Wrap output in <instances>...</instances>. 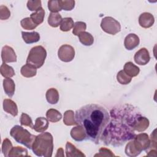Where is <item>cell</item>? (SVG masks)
<instances>
[{
    "label": "cell",
    "instance_id": "obj_1",
    "mask_svg": "<svg viewBox=\"0 0 157 157\" xmlns=\"http://www.w3.org/2000/svg\"><path fill=\"white\" fill-rule=\"evenodd\" d=\"M142 116L132 105L125 104L113 107L110 117L111 120L105 127L101 139L106 145L119 147L136 136L134 124Z\"/></svg>",
    "mask_w": 157,
    "mask_h": 157
},
{
    "label": "cell",
    "instance_id": "obj_2",
    "mask_svg": "<svg viewBox=\"0 0 157 157\" xmlns=\"http://www.w3.org/2000/svg\"><path fill=\"white\" fill-rule=\"evenodd\" d=\"M110 113L102 106L96 104L85 105L77 110L75 120L82 126L88 139L98 144L101 134L110 120Z\"/></svg>",
    "mask_w": 157,
    "mask_h": 157
},
{
    "label": "cell",
    "instance_id": "obj_3",
    "mask_svg": "<svg viewBox=\"0 0 157 157\" xmlns=\"http://www.w3.org/2000/svg\"><path fill=\"white\" fill-rule=\"evenodd\" d=\"M33 153L38 156L51 157L53 150V139L48 132H42L36 136L33 144Z\"/></svg>",
    "mask_w": 157,
    "mask_h": 157
},
{
    "label": "cell",
    "instance_id": "obj_4",
    "mask_svg": "<svg viewBox=\"0 0 157 157\" xmlns=\"http://www.w3.org/2000/svg\"><path fill=\"white\" fill-rule=\"evenodd\" d=\"M10 134L17 142L24 145L29 149H32L33 144L36 137L35 135L31 134L28 130L19 125L14 126L11 129Z\"/></svg>",
    "mask_w": 157,
    "mask_h": 157
},
{
    "label": "cell",
    "instance_id": "obj_5",
    "mask_svg": "<svg viewBox=\"0 0 157 157\" xmlns=\"http://www.w3.org/2000/svg\"><path fill=\"white\" fill-rule=\"evenodd\" d=\"M47 56V52L44 47L37 45L33 47L29 52L26 59V64L38 69L44 64Z\"/></svg>",
    "mask_w": 157,
    "mask_h": 157
},
{
    "label": "cell",
    "instance_id": "obj_6",
    "mask_svg": "<svg viewBox=\"0 0 157 157\" xmlns=\"http://www.w3.org/2000/svg\"><path fill=\"white\" fill-rule=\"evenodd\" d=\"M102 29L106 33L115 35L121 30L120 23L111 17H105L102 18L101 23Z\"/></svg>",
    "mask_w": 157,
    "mask_h": 157
},
{
    "label": "cell",
    "instance_id": "obj_7",
    "mask_svg": "<svg viewBox=\"0 0 157 157\" xmlns=\"http://www.w3.org/2000/svg\"><path fill=\"white\" fill-rule=\"evenodd\" d=\"M133 139L134 145L139 152L140 153L142 151L147 150L150 148V140L147 134L141 133L136 135Z\"/></svg>",
    "mask_w": 157,
    "mask_h": 157
},
{
    "label": "cell",
    "instance_id": "obj_8",
    "mask_svg": "<svg viewBox=\"0 0 157 157\" xmlns=\"http://www.w3.org/2000/svg\"><path fill=\"white\" fill-rule=\"evenodd\" d=\"M59 59L63 62H70L75 56V50L69 45L64 44L61 45L58 51Z\"/></svg>",
    "mask_w": 157,
    "mask_h": 157
},
{
    "label": "cell",
    "instance_id": "obj_9",
    "mask_svg": "<svg viewBox=\"0 0 157 157\" xmlns=\"http://www.w3.org/2000/svg\"><path fill=\"white\" fill-rule=\"evenodd\" d=\"M1 59L4 63H14L17 61V55L12 47L8 45H5L2 48Z\"/></svg>",
    "mask_w": 157,
    "mask_h": 157
},
{
    "label": "cell",
    "instance_id": "obj_10",
    "mask_svg": "<svg viewBox=\"0 0 157 157\" xmlns=\"http://www.w3.org/2000/svg\"><path fill=\"white\" fill-rule=\"evenodd\" d=\"M134 59L135 62L141 66L147 64L150 59V56L148 51L145 48H142L138 50L134 55Z\"/></svg>",
    "mask_w": 157,
    "mask_h": 157
},
{
    "label": "cell",
    "instance_id": "obj_11",
    "mask_svg": "<svg viewBox=\"0 0 157 157\" xmlns=\"http://www.w3.org/2000/svg\"><path fill=\"white\" fill-rule=\"evenodd\" d=\"M139 37L136 34L131 33L126 36L124 41V45L127 50H131L137 47L139 45Z\"/></svg>",
    "mask_w": 157,
    "mask_h": 157
},
{
    "label": "cell",
    "instance_id": "obj_12",
    "mask_svg": "<svg viewBox=\"0 0 157 157\" xmlns=\"http://www.w3.org/2000/svg\"><path fill=\"white\" fill-rule=\"evenodd\" d=\"M155 22L153 15L148 12H144L139 17V23L141 27L148 28L151 27Z\"/></svg>",
    "mask_w": 157,
    "mask_h": 157
},
{
    "label": "cell",
    "instance_id": "obj_13",
    "mask_svg": "<svg viewBox=\"0 0 157 157\" xmlns=\"http://www.w3.org/2000/svg\"><path fill=\"white\" fill-rule=\"evenodd\" d=\"M3 109L7 113L16 117L18 115V107L16 103L10 99H5L3 101Z\"/></svg>",
    "mask_w": 157,
    "mask_h": 157
},
{
    "label": "cell",
    "instance_id": "obj_14",
    "mask_svg": "<svg viewBox=\"0 0 157 157\" xmlns=\"http://www.w3.org/2000/svg\"><path fill=\"white\" fill-rule=\"evenodd\" d=\"M71 136L74 140L78 142H81L85 140V138L86 137L85 130L82 126L79 125L71 129Z\"/></svg>",
    "mask_w": 157,
    "mask_h": 157
},
{
    "label": "cell",
    "instance_id": "obj_15",
    "mask_svg": "<svg viewBox=\"0 0 157 157\" xmlns=\"http://www.w3.org/2000/svg\"><path fill=\"white\" fill-rule=\"evenodd\" d=\"M48 127V120L44 117H38L35 121L33 129L38 132H44Z\"/></svg>",
    "mask_w": 157,
    "mask_h": 157
},
{
    "label": "cell",
    "instance_id": "obj_16",
    "mask_svg": "<svg viewBox=\"0 0 157 157\" xmlns=\"http://www.w3.org/2000/svg\"><path fill=\"white\" fill-rule=\"evenodd\" d=\"M3 87L5 93L9 98H12L15 90V85L13 80L10 78H6L3 80Z\"/></svg>",
    "mask_w": 157,
    "mask_h": 157
},
{
    "label": "cell",
    "instance_id": "obj_17",
    "mask_svg": "<svg viewBox=\"0 0 157 157\" xmlns=\"http://www.w3.org/2000/svg\"><path fill=\"white\" fill-rule=\"evenodd\" d=\"M21 36L24 42L26 44L36 43L40 40V35L36 31L31 33L21 31Z\"/></svg>",
    "mask_w": 157,
    "mask_h": 157
},
{
    "label": "cell",
    "instance_id": "obj_18",
    "mask_svg": "<svg viewBox=\"0 0 157 157\" xmlns=\"http://www.w3.org/2000/svg\"><path fill=\"white\" fill-rule=\"evenodd\" d=\"M66 153L67 157L85 156V155L80 150L77 149L70 142H67L66 144Z\"/></svg>",
    "mask_w": 157,
    "mask_h": 157
},
{
    "label": "cell",
    "instance_id": "obj_19",
    "mask_svg": "<svg viewBox=\"0 0 157 157\" xmlns=\"http://www.w3.org/2000/svg\"><path fill=\"white\" fill-rule=\"evenodd\" d=\"M123 71L128 75L131 78L137 76L140 72L139 68L137 66L134 65L132 62L126 63L124 65Z\"/></svg>",
    "mask_w": 157,
    "mask_h": 157
},
{
    "label": "cell",
    "instance_id": "obj_20",
    "mask_svg": "<svg viewBox=\"0 0 157 157\" xmlns=\"http://www.w3.org/2000/svg\"><path fill=\"white\" fill-rule=\"evenodd\" d=\"M47 102L51 104H55L59 101V93L56 89L51 88L48 89L45 94Z\"/></svg>",
    "mask_w": 157,
    "mask_h": 157
},
{
    "label": "cell",
    "instance_id": "obj_21",
    "mask_svg": "<svg viewBox=\"0 0 157 157\" xmlns=\"http://www.w3.org/2000/svg\"><path fill=\"white\" fill-rule=\"evenodd\" d=\"M149 126V120L142 116H140L134 124V130L142 132L146 130Z\"/></svg>",
    "mask_w": 157,
    "mask_h": 157
},
{
    "label": "cell",
    "instance_id": "obj_22",
    "mask_svg": "<svg viewBox=\"0 0 157 157\" xmlns=\"http://www.w3.org/2000/svg\"><path fill=\"white\" fill-rule=\"evenodd\" d=\"M44 17L45 10L42 7H40L35 12L31 13L30 15V18H31L33 21L37 26L43 22Z\"/></svg>",
    "mask_w": 157,
    "mask_h": 157
},
{
    "label": "cell",
    "instance_id": "obj_23",
    "mask_svg": "<svg viewBox=\"0 0 157 157\" xmlns=\"http://www.w3.org/2000/svg\"><path fill=\"white\" fill-rule=\"evenodd\" d=\"M78 39L80 42L85 46H90L94 42V38L93 36L86 31H83L78 34Z\"/></svg>",
    "mask_w": 157,
    "mask_h": 157
},
{
    "label": "cell",
    "instance_id": "obj_24",
    "mask_svg": "<svg viewBox=\"0 0 157 157\" xmlns=\"http://www.w3.org/2000/svg\"><path fill=\"white\" fill-rule=\"evenodd\" d=\"M21 74L27 78L34 77L37 74V69L33 67L32 66L26 64L25 65L23 66L20 70Z\"/></svg>",
    "mask_w": 157,
    "mask_h": 157
},
{
    "label": "cell",
    "instance_id": "obj_25",
    "mask_svg": "<svg viewBox=\"0 0 157 157\" xmlns=\"http://www.w3.org/2000/svg\"><path fill=\"white\" fill-rule=\"evenodd\" d=\"M46 117L49 121L56 123L61 119L62 115L58 110L54 109H50L47 110L46 113Z\"/></svg>",
    "mask_w": 157,
    "mask_h": 157
},
{
    "label": "cell",
    "instance_id": "obj_26",
    "mask_svg": "<svg viewBox=\"0 0 157 157\" xmlns=\"http://www.w3.org/2000/svg\"><path fill=\"white\" fill-rule=\"evenodd\" d=\"M62 19L59 13L51 12L48 17V23L52 27L56 28L61 24Z\"/></svg>",
    "mask_w": 157,
    "mask_h": 157
},
{
    "label": "cell",
    "instance_id": "obj_27",
    "mask_svg": "<svg viewBox=\"0 0 157 157\" xmlns=\"http://www.w3.org/2000/svg\"><path fill=\"white\" fill-rule=\"evenodd\" d=\"M0 71L2 76L5 78L12 77L15 74L13 67L4 63H3L1 66Z\"/></svg>",
    "mask_w": 157,
    "mask_h": 157
},
{
    "label": "cell",
    "instance_id": "obj_28",
    "mask_svg": "<svg viewBox=\"0 0 157 157\" xmlns=\"http://www.w3.org/2000/svg\"><path fill=\"white\" fill-rule=\"evenodd\" d=\"M63 122L67 126H72L77 124L75 120L74 113L72 110H69L64 112Z\"/></svg>",
    "mask_w": 157,
    "mask_h": 157
},
{
    "label": "cell",
    "instance_id": "obj_29",
    "mask_svg": "<svg viewBox=\"0 0 157 157\" xmlns=\"http://www.w3.org/2000/svg\"><path fill=\"white\" fill-rule=\"evenodd\" d=\"M74 25V21L71 17H65L62 19L60 24V29L62 31H69L71 29Z\"/></svg>",
    "mask_w": 157,
    "mask_h": 157
},
{
    "label": "cell",
    "instance_id": "obj_30",
    "mask_svg": "<svg viewBox=\"0 0 157 157\" xmlns=\"http://www.w3.org/2000/svg\"><path fill=\"white\" fill-rule=\"evenodd\" d=\"M28 156V150L23 148L21 147H12L11 150L9 152V156Z\"/></svg>",
    "mask_w": 157,
    "mask_h": 157
},
{
    "label": "cell",
    "instance_id": "obj_31",
    "mask_svg": "<svg viewBox=\"0 0 157 157\" xmlns=\"http://www.w3.org/2000/svg\"><path fill=\"white\" fill-rule=\"evenodd\" d=\"M118 82L121 85H127L131 82L132 78L128 75L123 70L120 71L117 75Z\"/></svg>",
    "mask_w": 157,
    "mask_h": 157
},
{
    "label": "cell",
    "instance_id": "obj_32",
    "mask_svg": "<svg viewBox=\"0 0 157 157\" xmlns=\"http://www.w3.org/2000/svg\"><path fill=\"white\" fill-rule=\"evenodd\" d=\"M20 24L23 29L27 30L34 29L37 26V25L33 21L30 17H26L22 19L20 21Z\"/></svg>",
    "mask_w": 157,
    "mask_h": 157
},
{
    "label": "cell",
    "instance_id": "obj_33",
    "mask_svg": "<svg viewBox=\"0 0 157 157\" xmlns=\"http://www.w3.org/2000/svg\"><path fill=\"white\" fill-rule=\"evenodd\" d=\"M59 5L61 9L71 10L75 6V1L73 0H58Z\"/></svg>",
    "mask_w": 157,
    "mask_h": 157
},
{
    "label": "cell",
    "instance_id": "obj_34",
    "mask_svg": "<svg viewBox=\"0 0 157 157\" xmlns=\"http://www.w3.org/2000/svg\"><path fill=\"white\" fill-rule=\"evenodd\" d=\"M125 153L126 155L128 156H136L140 153L135 148L133 144V141L129 142L126 145L125 148Z\"/></svg>",
    "mask_w": 157,
    "mask_h": 157
},
{
    "label": "cell",
    "instance_id": "obj_35",
    "mask_svg": "<svg viewBox=\"0 0 157 157\" xmlns=\"http://www.w3.org/2000/svg\"><path fill=\"white\" fill-rule=\"evenodd\" d=\"M86 28V25L85 22L83 21H77L74 23V27H73V31L72 33L75 36H78V34L85 31V30Z\"/></svg>",
    "mask_w": 157,
    "mask_h": 157
},
{
    "label": "cell",
    "instance_id": "obj_36",
    "mask_svg": "<svg viewBox=\"0 0 157 157\" xmlns=\"http://www.w3.org/2000/svg\"><path fill=\"white\" fill-rule=\"evenodd\" d=\"M20 122L22 126H29V128H31L32 129L33 128L34 125H33V123L31 117L28 114H26L25 113H23L21 115Z\"/></svg>",
    "mask_w": 157,
    "mask_h": 157
},
{
    "label": "cell",
    "instance_id": "obj_37",
    "mask_svg": "<svg viewBox=\"0 0 157 157\" xmlns=\"http://www.w3.org/2000/svg\"><path fill=\"white\" fill-rule=\"evenodd\" d=\"M12 144L10 140L5 139L2 144V152L4 156H9V154L11 149L12 148Z\"/></svg>",
    "mask_w": 157,
    "mask_h": 157
},
{
    "label": "cell",
    "instance_id": "obj_38",
    "mask_svg": "<svg viewBox=\"0 0 157 157\" xmlns=\"http://www.w3.org/2000/svg\"><path fill=\"white\" fill-rule=\"evenodd\" d=\"M48 8L52 13H58L61 10L59 5L58 0H51L48 1Z\"/></svg>",
    "mask_w": 157,
    "mask_h": 157
},
{
    "label": "cell",
    "instance_id": "obj_39",
    "mask_svg": "<svg viewBox=\"0 0 157 157\" xmlns=\"http://www.w3.org/2000/svg\"><path fill=\"white\" fill-rule=\"evenodd\" d=\"M27 7L31 11H37L39 9L42 7L41 1H28L27 2Z\"/></svg>",
    "mask_w": 157,
    "mask_h": 157
},
{
    "label": "cell",
    "instance_id": "obj_40",
    "mask_svg": "<svg viewBox=\"0 0 157 157\" xmlns=\"http://www.w3.org/2000/svg\"><path fill=\"white\" fill-rule=\"evenodd\" d=\"M10 16V12L9 9L3 5L0 6V18L2 20L8 19Z\"/></svg>",
    "mask_w": 157,
    "mask_h": 157
},
{
    "label": "cell",
    "instance_id": "obj_41",
    "mask_svg": "<svg viewBox=\"0 0 157 157\" xmlns=\"http://www.w3.org/2000/svg\"><path fill=\"white\" fill-rule=\"evenodd\" d=\"M115 155L112 151L108 148L102 147L99 150V153L96 154L94 156H115Z\"/></svg>",
    "mask_w": 157,
    "mask_h": 157
},
{
    "label": "cell",
    "instance_id": "obj_42",
    "mask_svg": "<svg viewBox=\"0 0 157 157\" xmlns=\"http://www.w3.org/2000/svg\"><path fill=\"white\" fill-rule=\"evenodd\" d=\"M55 156H64V151L62 148H59L57 150V154L55 155Z\"/></svg>",
    "mask_w": 157,
    "mask_h": 157
}]
</instances>
